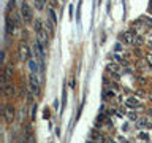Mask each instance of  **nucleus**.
Segmentation results:
<instances>
[{
	"label": "nucleus",
	"instance_id": "obj_1",
	"mask_svg": "<svg viewBox=\"0 0 152 143\" xmlns=\"http://www.w3.org/2000/svg\"><path fill=\"white\" fill-rule=\"evenodd\" d=\"M28 88H30L32 95H38V94H40V81H38L35 73H32L30 78H28Z\"/></svg>",
	"mask_w": 152,
	"mask_h": 143
},
{
	"label": "nucleus",
	"instance_id": "obj_2",
	"mask_svg": "<svg viewBox=\"0 0 152 143\" xmlns=\"http://www.w3.org/2000/svg\"><path fill=\"white\" fill-rule=\"evenodd\" d=\"M121 41L124 43V45H133V43L136 41V37L133 35V32L132 30H127V32H122L121 33Z\"/></svg>",
	"mask_w": 152,
	"mask_h": 143
},
{
	"label": "nucleus",
	"instance_id": "obj_3",
	"mask_svg": "<svg viewBox=\"0 0 152 143\" xmlns=\"http://www.w3.org/2000/svg\"><path fill=\"white\" fill-rule=\"evenodd\" d=\"M21 14H22V19H24L26 22H30L32 19H33L32 10H30V7H28L27 3H22V7H21Z\"/></svg>",
	"mask_w": 152,
	"mask_h": 143
},
{
	"label": "nucleus",
	"instance_id": "obj_4",
	"mask_svg": "<svg viewBox=\"0 0 152 143\" xmlns=\"http://www.w3.org/2000/svg\"><path fill=\"white\" fill-rule=\"evenodd\" d=\"M3 116H5V121H7V122H11L13 119H14V108H13L11 103H7V105H5Z\"/></svg>",
	"mask_w": 152,
	"mask_h": 143
},
{
	"label": "nucleus",
	"instance_id": "obj_5",
	"mask_svg": "<svg viewBox=\"0 0 152 143\" xmlns=\"http://www.w3.org/2000/svg\"><path fill=\"white\" fill-rule=\"evenodd\" d=\"M37 35H38V41L41 43V45H48V41H49V35H48V32L45 30V27L40 29V30H37Z\"/></svg>",
	"mask_w": 152,
	"mask_h": 143
},
{
	"label": "nucleus",
	"instance_id": "obj_6",
	"mask_svg": "<svg viewBox=\"0 0 152 143\" xmlns=\"http://www.w3.org/2000/svg\"><path fill=\"white\" fill-rule=\"evenodd\" d=\"M19 57L22 60H30V49H28V46H26V45L19 46Z\"/></svg>",
	"mask_w": 152,
	"mask_h": 143
},
{
	"label": "nucleus",
	"instance_id": "obj_7",
	"mask_svg": "<svg viewBox=\"0 0 152 143\" xmlns=\"http://www.w3.org/2000/svg\"><path fill=\"white\" fill-rule=\"evenodd\" d=\"M5 22H7V35H13L14 30H16V22L11 21V18H10V14H7V19H5Z\"/></svg>",
	"mask_w": 152,
	"mask_h": 143
},
{
	"label": "nucleus",
	"instance_id": "obj_8",
	"mask_svg": "<svg viewBox=\"0 0 152 143\" xmlns=\"http://www.w3.org/2000/svg\"><path fill=\"white\" fill-rule=\"evenodd\" d=\"M11 76H13V70H11V67L7 65V67H5V72H3V84L8 83Z\"/></svg>",
	"mask_w": 152,
	"mask_h": 143
},
{
	"label": "nucleus",
	"instance_id": "obj_9",
	"mask_svg": "<svg viewBox=\"0 0 152 143\" xmlns=\"http://www.w3.org/2000/svg\"><path fill=\"white\" fill-rule=\"evenodd\" d=\"M125 105L128 108H136L138 107V100L135 99V97H128L127 100H125Z\"/></svg>",
	"mask_w": 152,
	"mask_h": 143
},
{
	"label": "nucleus",
	"instance_id": "obj_10",
	"mask_svg": "<svg viewBox=\"0 0 152 143\" xmlns=\"http://www.w3.org/2000/svg\"><path fill=\"white\" fill-rule=\"evenodd\" d=\"M5 94H7V95H11V94H14V88H13L11 84L5 83Z\"/></svg>",
	"mask_w": 152,
	"mask_h": 143
},
{
	"label": "nucleus",
	"instance_id": "obj_11",
	"mask_svg": "<svg viewBox=\"0 0 152 143\" xmlns=\"http://www.w3.org/2000/svg\"><path fill=\"white\" fill-rule=\"evenodd\" d=\"M49 18L52 19V24L56 26V24H57V18H56V13H54V10H51V8H49Z\"/></svg>",
	"mask_w": 152,
	"mask_h": 143
},
{
	"label": "nucleus",
	"instance_id": "obj_12",
	"mask_svg": "<svg viewBox=\"0 0 152 143\" xmlns=\"http://www.w3.org/2000/svg\"><path fill=\"white\" fill-rule=\"evenodd\" d=\"M33 5H35L38 10H41L43 7H45V2H43V0H33Z\"/></svg>",
	"mask_w": 152,
	"mask_h": 143
},
{
	"label": "nucleus",
	"instance_id": "obj_13",
	"mask_svg": "<svg viewBox=\"0 0 152 143\" xmlns=\"http://www.w3.org/2000/svg\"><path fill=\"white\" fill-rule=\"evenodd\" d=\"M28 67H30V70H32V73H35V72L38 70V67H37V64L33 60H28Z\"/></svg>",
	"mask_w": 152,
	"mask_h": 143
},
{
	"label": "nucleus",
	"instance_id": "obj_14",
	"mask_svg": "<svg viewBox=\"0 0 152 143\" xmlns=\"http://www.w3.org/2000/svg\"><path fill=\"white\" fill-rule=\"evenodd\" d=\"M108 70H111V72H117V70H119V67H117V64H108Z\"/></svg>",
	"mask_w": 152,
	"mask_h": 143
},
{
	"label": "nucleus",
	"instance_id": "obj_15",
	"mask_svg": "<svg viewBox=\"0 0 152 143\" xmlns=\"http://www.w3.org/2000/svg\"><path fill=\"white\" fill-rule=\"evenodd\" d=\"M140 137H141V138H144V140H147V138H149V137H147V133H141Z\"/></svg>",
	"mask_w": 152,
	"mask_h": 143
},
{
	"label": "nucleus",
	"instance_id": "obj_16",
	"mask_svg": "<svg viewBox=\"0 0 152 143\" xmlns=\"http://www.w3.org/2000/svg\"><path fill=\"white\" fill-rule=\"evenodd\" d=\"M149 116H152V110H149Z\"/></svg>",
	"mask_w": 152,
	"mask_h": 143
}]
</instances>
